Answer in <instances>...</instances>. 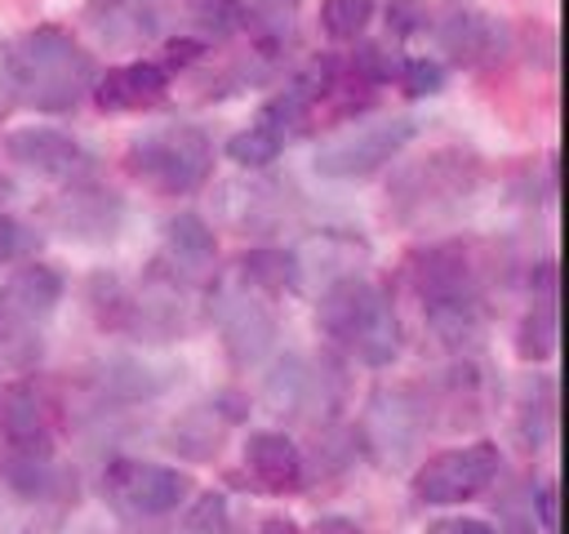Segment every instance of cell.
Segmentation results:
<instances>
[{"label":"cell","instance_id":"1","mask_svg":"<svg viewBox=\"0 0 569 534\" xmlns=\"http://www.w3.org/2000/svg\"><path fill=\"white\" fill-rule=\"evenodd\" d=\"M316 325L338 352H347L351 360H360L369 369L391 365L405 347L400 312L391 303V289L369 280V276L333 280L316 303Z\"/></svg>","mask_w":569,"mask_h":534},{"label":"cell","instance_id":"2","mask_svg":"<svg viewBox=\"0 0 569 534\" xmlns=\"http://www.w3.org/2000/svg\"><path fill=\"white\" fill-rule=\"evenodd\" d=\"M9 62H13L18 102H27L36 111H49V116L71 111L98 76L89 49L67 27H53V22L31 27L27 36H18L9 44Z\"/></svg>","mask_w":569,"mask_h":534},{"label":"cell","instance_id":"3","mask_svg":"<svg viewBox=\"0 0 569 534\" xmlns=\"http://www.w3.org/2000/svg\"><path fill=\"white\" fill-rule=\"evenodd\" d=\"M124 169L160 196H191L213 178V142L200 125H160L129 142Z\"/></svg>","mask_w":569,"mask_h":534},{"label":"cell","instance_id":"4","mask_svg":"<svg viewBox=\"0 0 569 534\" xmlns=\"http://www.w3.org/2000/svg\"><path fill=\"white\" fill-rule=\"evenodd\" d=\"M413 134H418V120H413V116L365 120V125H356V129L329 138V142L316 151L311 169H316L320 178H333V182L373 178L378 169H387V165L405 151V142H413Z\"/></svg>","mask_w":569,"mask_h":534},{"label":"cell","instance_id":"5","mask_svg":"<svg viewBox=\"0 0 569 534\" xmlns=\"http://www.w3.org/2000/svg\"><path fill=\"white\" fill-rule=\"evenodd\" d=\"M102 498L133 521H156L178 512L191 498V476L169 463L147 458H111L102 467Z\"/></svg>","mask_w":569,"mask_h":534},{"label":"cell","instance_id":"6","mask_svg":"<svg viewBox=\"0 0 569 534\" xmlns=\"http://www.w3.org/2000/svg\"><path fill=\"white\" fill-rule=\"evenodd\" d=\"M502 472V454L493 441H471V445H453L431 454L418 472H413V498L427 507H453L467 503L476 494H485Z\"/></svg>","mask_w":569,"mask_h":534},{"label":"cell","instance_id":"7","mask_svg":"<svg viewBox=\"0 0 569 534\" xmlns=\"http://www.w3.org/2000/svg\"><path fill=\"white\" fill-rule=\"evenodd\" d=\"M213 320L227 356L236 365H258L276 343V312L262 289H253L244 276L213 289Z\"/></svg>","mask_w":569,"mask_h":534},{"label":"cell","instance_id":"8","mask_svg":"<svg viewBox=\"0 0 569 534\" xmlns=\"http://www.w3.org/2000/svg\"><path fill=\"white\" fill-rule=\"evenodd\" d=\"M262 392H267L271 414L307 418V423H325L333 414V405H338V378L329 374V365L307 360L302 352H284L267 369Z\"/></svg>","mask_w":569,"mask_h":534},{"label":"cell","instance_id":"9","mask_svg":"<svg viewBox=\"0 0 569 534\" xmlns=\"http://www.w3.org/2000/svg\"><path fill=\"white\" fill-rule=\"evenodd\" d=\"M476 182H480V160L471 151H462V147H445V151H431L427 160H418L413 169L400 174L396 205L409 209L405 218H413V214H427V209L462 200Z\"/></svg>","mask_w":569,"mask_h":534},{"label":"cell","instance_id":"10","mask_svg":"<svg viewBox=\"0 0 569 534\" xmlns=\"http://www.w3.org/2000/svg\"><path fill=\"white\" fill-rule=\"evenodd\" d=\"M44 222L62 236V240H111L124 222V200L120 191L102 187V182H67L49 205H44Z\"/></svg>","mask_w":569,"mask_h":534},{"label":"cell","instance_id":"11","mask_svg":"<svg viewBox=\"0 0 569 534\" xmlns=\"http://www.w3.org/2000/svg\"><path fill=\"white\" fill-rule=\"evenodd\" d=\"M422 432H427V409L405 387H378L369 396L360 436H365V445H369L373 458H382V463L409 458L418 449Z\"/></svg>","mask_w":569,"mask_h":534},{"label":"cell","instance_id":"12","mask_svg":"<svg viewBox=\"0 0 569 534\" xmlns=\"http://www.w3.org/2000/svg\"><path fill=\"white\" fill-rule=\"evenodd\" d=\"M436 40L449 53V62L489 67L507 49V27L493 13H485L480 4H471V0H445V9L436 18Z\"/></svg>","mask_w":569,"mask_h":534},{"label":"cell","instance_id":"13","mask_svg":"<svg viewBox=\"0 0 569 534\" xmlns=\"http://www.w3.org/2000/svg\"><path fill=\"white\" fill-rule=\"evenodd\" d=\"M53 405L31 383H4L0 387V441L9 445V458H31L53 449Z\"/></svg>","mask_w":569,"mask_h":534},{"label":"cell","instance_id":"14","mask_svg":"<svg viewBox=\"0 0 569 534\" xmlns=\"http://www.w3.org/2000/svg\"><path fill=\"white\" fill-rule=\"evenodd\" d=\"M4 156L9 165H18L22 174H36V178H53V182H71L80 169H84V147L53 129V125H22V129H9L4 134Z\"/></svg>","mask_w":569,"mask_h":534},{"label":"cell","instance_id":"15","mask_svg":"<svg viewBox=\"0 0 569 534\" xmlns=\"http://www.w3.org/2000/svg\"><path fill=\"white\" fill-rule=\"evenodd\" d=\"M62 276L49 263H22L4 285H0V325H27L44 329L49 316L62 303Z\"/></svg>","mask_w":569,"mask_h":534},{"label":"cell","instance_id":"16","mask_svg":"<svg viewBox=\"0 0 569 534\" xmlns=\"http://www.w3.org/2000/svg\"><path fill=\"white\" fill-rule=\"evenodd\" d=\"M405 271H409V285H413L418 303H436V298H449V294H462V289H480V285H476L471 254H467V245H458V240L418 249Z\"/></svg>","mask_w":569,"mask_h":534},{"label":"cell","instance_id":"17","mask_svg":"<svg viewBox=\"0 0 569 534\" xmlns=\"http://www.w3.org/2000/svg\"><path fill=\"white\" fill-rule=\"evenodd\" d=\"M89 93L102 111H142V107L164 102L169 71L160 62H124V67H111V71L93 76Z\"/></svg>","mask_w":569,"mask_h":534},{"label":"cell","instance_id":"18","mask_svg":"<svg viewBox=\"0 0 569 534\" xmlns=\"http://www.w3.org/2000/svg\"><path fill=\"white\" fill-rule=\"evenodd\" d=\"M244 472L262 490L284 494V490H298L307 481V458H302L293 436H284V432H253L244 441Z\"/></svg>","mask_w":569,"mask_h":534},{"label":"cell","instance_id":"19","mask_svg":"<svg viewBox=\"0 0 569 534\" xmlns=\"http://www.w3.org/2000/svg\"><path fill=\"white\" fill-rule=\"evenodd\" d=\"M365 258V240L360 236H347V231H320L316 240H307L302 249H293V263H298V289L302 285H316L320 294L342 280V276H356Z\"/></svg>","mask_w":569,"mask_h":534},{"label":"cell","instance_id":"20","mask_svg":"<svg viewBox=\"0 0 569 534\" xmlns=\"http://www.w3.org/2000/svg\"><path fill=\"white\" fill-rule=\"evenodd\" d=\"M422 312H427L431 334H436L449 352H458V356H467V352L485 338V298H480V289H462V294L422 303Z\"/></svg>","mask_w":569,"mask_h":534},{"label":"cell","instance_id":"21","mask_svg":"<svg viewBox=\"0 0 569 534\" xmlns=\"http://www.w3.org/2000/svg\"><path fill=\"white\" fill-rule=\"evenodd\" d=\"M160 18H164V0H93L84 9V22L111 44H138L156 36Z\"/></svg>","mask_w":569,"mask_h":534},{"label":"cell","instance_id":"22","mask_svg":"<svg viewBox=\"0 0 569 534\" xmlns=\"http://www.w3.org/2000/svg\"><path fill=\"white\" fill-rule=\"evenodd\" d=\"M213 254H218V240H213V227L200 218V214H173L160 231V258H169L178 271L187 276H204L213 267Z\"/></svg>","mask_w":569,"mask_h":534},{"label":"cell","instance_id":"23","mask_svg":"<svg viewBox=\"0 0 569 534\" xmlns=\"http://www.w3.org/2000/svg\"><path fill=\"white\" fill-rule=\"evenodd\" d=\"M284 142H289V134H284L280 125H271L267 116H258L253 125H244V129H236V134L227 138V156H231L240 169L262 174V169H271V165L280 160Z\"/></svg>","mask_w":569,"mask_h":534},{"label":"cell","instance_id":"24","mask_svg":"<svg viewBox=\"0 0 569 534\" xmlns=\"http://www.w3.org/2000/svg\"><path fill=\"white\" fill-rule=\"evenodd\" d=\"M222 436H227V418L213 414V405H200L191 414H182L169 432V445L182 454V458H209L222 449Z\"/></svg>","mask_w":569,"mask_h":534},{"label":"cell","instance_id":"25","mask_svg":"<svg viewBox=\"0 0 569 534\" xmlns=\"http://www.w3.org/2000/svg\"><path fill=\"white\" fill-rule=\"evenodd\" d=\"M240 276L262 289V294H284V289H298V263H293V249H249L240 258Z\"/></svg>","mask_w":569,"mask_h":534},{"label":"cell","instance_id":"26","mask_svg":"<svg viewBox=\"0 0 569 534\" xmlns=\"http://www.w3.org/2000/svg\"><path fill=\"white\" fill-rule=\"evenodd\" d=\"M298 4L302 0H240V13H244V22L258 27L262 40L284 44L298 27Z\"/></svg>","mask_w":569,"mask_h":534},{"label":"cell","instance_id":"27","mask_svg":"<svg viewBox=\"0 0 569 534\" xmlns=\"http://www.w3.org/2000/svg\"><path fill=\"white\" fill-rule=\"evenodd\" d=\"M556 338H560V329H556V307H551V298H547L542 307H533V312L520 320V329H516V352H520L525 360H551V356H556Z\"/></svg>","mask_w":569,"mask_h":534},{"label":"cell","instance_id":"28","mask_svg":"<svg viewBox=\"0 0 569 534\" xmlns=\"http://www.w3.org/2000/svg\"><path fill=\"white\" fill-rule=\"evenodd\" d=\"M44 338L27 325H0V374H27L40 365Z\"/></svg>","mask_w":569,"mask_h":534},{"label":"cell","instance_id":"29","mask_svg":"<svg viewBox=\"0 0 569 534\" xmlns=\"http://www.w3.org/2000/svg\"><path fill=\"white\" fill-rule=\"evenodd\" d=\"M182 530L187 534H231V503H227V494H218V490L196 494L187 503Z\"/></svg>","mask_w":569,"mask_h":534},{"label":"cell","instance_id":"30","mask_svg":"<svg viewBox=\"0 0 569 534\" xmlns=\"http://www.w3.org/2000/svg\"><path fill=\"white\" fill-rule=\"evenodd\" d=\"M369 22H373V0H325L320 9V27L333 40H356Z\"/></svg>","mask_w":569,"mask_h":534},{"label":"cell","instance_id":"31","mask_svg":"<svg viewBox=\"0 0 569 534\" xmlns=\"http://www.w3.org/2000/svg\"><path fill=\"white\" fill-rule=\"evenodd\" d=\"M551 427H556V400H551V383H542V387L525 400V409H520V441H525L529 449H538V445L551 441Z\"/></svg>","mask_w":569,"mask_h":534},{"label":"cell","instance_id":"32","mask_svg":"<svg viewBox=\"0 0 569 534\" xmlns=\"http://www.w3.org/2000/svg\"><path fill=\"white\" fill-rule=\"evenodd\" d=\"M191 22L200 36H231L244 27V13H240V0H191L187 4Z\"/></svg>","mask_w":569,"mask_h":534},{"label":"cell","instance_id":"33","mask_svg":"<svg viewBox=\"0 0 569 534\" xmlns=\"http://www.w3.org/2000/svg\"><path fill=\"white\" fill-rule=\"evenodd\" d=\"M396 85H400L405 98L440 93V89H445V67L431 62V58H400V67H396Z\"/></svg>","mask_w":569,"mask_h":534},{"label":"cell","instance_id":"34","mask_svg":"<svg viewBox=\"0 0 569 534\" xmlns=\"http://www.w3.org/2000/svg\"><path fill=\"white\" fill-rule=\"evenodd\" d=\"M40 236L31 222H22L18 214H0V263H18L27 254H36Z\"/></svg>","mask_w":569,"mask_h":534},{"label":"cell","instance_id":"35","mask_svg":"<svg viewBox=\"0 0 569 534\" xmlns=\"http://www.w3.org/2000/svg\"><path fill=\"white\" fill-rule=\"evenodd\" d=\"M529 507H533V516H538V530H542V534H556V530H560V516H556V481H542V485L533 490Z\"/></svg>","mask_w":569,"mask_h":534},{"label":"cell","instance_id":"36","mask_svg":"<svg viewBox=\"0 0 569 534\" xmlns=\"http://www.w3.org/2000/svg\"><path fill=\"white\" fill-rule=\"evenodd\" d=\"M418 22H422V4H418V0H396V4L387 9V36H396V40L409 36Z\"/></svg>","mask_w":569,"mask_h":534},{"label":"cell","instance_id":"37","mask_svg":"<svg viewBox=\"0 0 569 534\" xmlns=\"http://www.w3.org/2000/svg\"><path fill=\"white\" fill-rule=\"evenodd\" d=\"M427 534H502V530H493L480 516H440L427 525Z\"/></svg>","mask_w":569,"mask_h":534},{"label":"cell","instance_id":"38","mask_svg":"<svg viewBox=\"0 0 569 534\" xmlns=\"http://www.w3.org/2000/svg\"><path fill=\"white\" fill-rule=\"evenodd\" d=\"M18 102V85H13V62H9V44H0V120L13 111Z\"/></svg>","mask_w":569,"mask_h":534},{"label":"cell","instance_id":"39","mask_svg":"<svg viewBox=\"0 0 569 534\" xmlns=\"http://www.w3.org/2000/svg\"><path fill=\"white\" fill-rule=\"evenodd\" d=\"M302 534H365L351 516H320L311 530H302Z\"/></svg>","mask_w":569,"mask_h":534},{"label":"cell","instance_id":"40","mask_svg":"<svg viewBox=\"0 0 569 534\" xmlns=\"http://www.w3.org/2000/svg\"><path fill=\"white\" fill-rule=\"evenodd\" d=\"M258 534H302V525L293 521V516H262V525H258Z\"/></svg>","mask_w":569,"mask_h":534}]
</instances>
